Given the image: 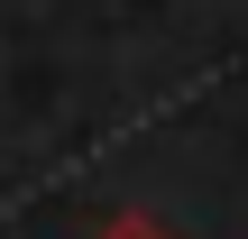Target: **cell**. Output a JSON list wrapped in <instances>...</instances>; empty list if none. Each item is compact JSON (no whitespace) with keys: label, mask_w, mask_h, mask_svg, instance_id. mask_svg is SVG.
<instances>
[{"label":"cell","mask_w":248,"mask_h":239,"mask_svg":"<svg viewBox=\"0 0 248 239\" xmlns=\"http://www.w3.org/2000/svg\"><path fill=\"white\" fill-rule=\"evenodd\" d=\"M101 239H175V230H166V221H147V212H110Z\"/></svg>","instance_id":"1"}]
</instances>
